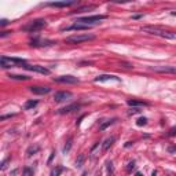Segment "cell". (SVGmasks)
Returning <instances> with one entry per match:
<instances>
[{
    "label": "cell",
    "instance_id": "cell-1",
    "mask_svg": "<svg viewBox=\"0 0 176 176\" xmlns=\"http://www.w3.org/2000/svg\"><path fill=\"white\" fill-rule=\"evenodd\" d=\"M142 32L149 33V35H154V36H160L162 39H169V40H175L176 39V33L169 30H165L160 26H143Z\"/></svg>",
    "mask_w": 176,
    "mask_h": 176
},
{
    "label": "cell",
    "instance_id": "cell-2",
    "mask_svg": "<svg viewBox=\"0 0 176 176\" xmlns=\"http://www.w3.org/2000/svg\"><path fill=\"white\" fill-rule=\"evenodd\" d=\"M47 26V21L46 19H35V21L29 22L28 25H24L22 26V30L24 32H29V33H33V32H39L42 30L43 28Z\"/></svg>",
    "mask_w": 176,
    "mask_h": 176
},
{
    "label": "cell",
    "instance_id": "cell-3",
    "mask_svg": "<svg viewBox=\"0 0 176 176\" xmlns=\"http://www.w3.org/2000/svg\"><path fill=\"white\" fill-rule=\"evenodd\" d=\"M95 36L94 35H88V33H77V35H73V36L66 37V43H70V44H78V43H84V42H89V40H94Z\"/></svg>",
    "mask_w": 176,
    "mask_h": 176
},
{
    "label": "cell",
    "instance_id": "cell-4",
    "mask_svg": "<svg viewBox=\"0 0 176 176\" xmlns=\"http://www.w3.org/2000/svg\"><path fill=\"white\" fill-rule=\"evenodd\" d=\"M106 18H107L106 15H89V17H83V18H77V21L76 22L91 26L92 24H98V22L103 21V19H106Z\"/></svg>",
    "mask_w": 176,
    "mask_h": 176
},
{
    "label": "cell",
    "instance_id": "cell-5",
    "mask_svg": "<svg viewBox=\"0 0 176 176\" xmlns=\"http://www.w3.org/2000/svg\"><path fill=\"white\" fill-rule=\"evenodd\" d=\"M24 69L30 70V72L40 73V74H46V76H48V74L51 73V72H50V69H47V67H44V66H40V65H25Z\"/></svg>",
    "mask_w": 176,
    "mask_h": 176
},
{
    "label": "cell",
    "instance_id": "cell-6",
    "mask_svg": "<svg viewBox=\"0 0 176 176\" xmlns=\"http://www.w3.org/2000/svg\"><path fill=\"white\" fill-rule=\"evenodd\" d=\"M52 44H55V42L52 40H47V39H39V37H35L30 40V46L33 47H50Z\"/></svg>",
    "mask_w": 176,
    "mask_h": 176
},
{
    "label": "cell",
    "instance_id": "cell-7",
    "mask_svg": "<svg viewBox=\"0 0 176 176\" xmlns=\"http://www.w3.org/2000/svg\"><path fill=\"white\" fill-rule=\"evenodd\" d=\"M54 81L62 84H77L80 80L74 76H59V77H54Z\"/></svg>",
    "mask_w": 176,
    "mask_h": 176
},
{
    "label": "cell",
    "instance_id": "cell-8",
    "mask_svg": "<svg viewBox=\"0 0 176 176\" xmlns=\"http://www.w3.org/2000/svg\"><path fill=\"white\" fill-rule=\"evenodd\" d=\"M151 69H153L154 72H157V73L176 74V66H169V65H165V66H153Z\"/></svg>",
    "mask_w": 176,
    "mask_h": 176
},
{
    "label": "cell",
    "instance_id": "cell-9",
    "mask_svg": "<svg viewBox=\"0 0 176 176\" xmlns=\"http://www.w3.org/2000/svg\"><path fill=\"white\" fill-rule=\"evenodd\" d=\"M94 81L95 83H103V81H117V83H120L121 78L117 77V76H113V74H100L98 77H95Z\"/></svg>",
    "mask_w": 176,
    "mask_h": 176
},
{
    "label": "cell",
    "instance_id": "cell-10",
    "mask_svg": "<svg viewBox=\"0 0 176 176\" xmlns=\"http://www.w3.org/2000/svg\"><path fill=\"white\" fill-rule=\"evenodd\" d=\"M70 98H72V92H69V91H59V92H55V95H54L55 102H65L66 99Z\"/></svg>",
    "mask_w": 176,
    "mask_h": 176
},
{
    "label": "cell",
    "instance_id": "cell-11",
    "mask_svg": "<svg viewBox=\"0 0 176 176\" xmlns=\"http://www.w3.org/2000/svg\"><path fill=\"white\" fill-rule=\"evenodd\" d=\"M30 89L32 94H35V95H46L51 91V88L50 87H42V85H33V87L29 88Z\"/></svg>",
    "mask_w": 176,
    "mask_h": 176
},
{
    "label": "cell",
    "instance_id": "cell-12",
    "mask_svg": "<svg viewBox=\"0 0 176 176\" xmlns=\"http://www.w3.org/2000/svg\"><path fill=\"white\" fill-rule=\"evenodd\" d=\"M80 109V105L78 103H72L69 105V106H65V107H62V109L57 110L58 114H67V113H72V112H74V110H78Z\"/></svg>",
    "mask_w": 176,
    "mask_h": 176
},
{
    "label": "cell",
    "instance_id": "cell-13",
    "mask_svg": "<svg viewBox=\"0 0 176 176\" xmlns=\"http://www.w3.org/2000/svg\"><path fill=\"white\" fill-rule=\"evenodd\" d=\"M91 26L88 25H84V24H78V22H76V24H73V25L67 26V28H63L62 30H88Z\"/></svg>",
    "mask_w": 176,
    "mask_h": 176
},
{
    "label": "cell",
    "instance_id": "cell-14",
    "mask_svg": "<svg viewBox=\"0 0 176 176\" xmlns=\"http://www.w3.org/2000/svg\"><path fill=\"white\" fill-rule=\"evenodd\" d=\"M77 4V1H52V3H47V6L50 7H69V6Z\"/></svg>",
    "mask_w": 176,
    "mask_h": 176
},
{
    "label": "cell",
    "instance_id": "cell-15",
    "mask_svg": "<svg viewBox=\"0 0 176 176\" xmlns=\"http://www.w3.org/2000/svg\"><path fill=\"white\" fill-rule=\"evenodd\" d=\"M0 66L3 67V69H8V67H12L15 66L14 63H12V61H11V58H7V57H0Z\"/></svg>",
    "mask_w": 176,
    "mask_h": 176
},
{
    "label": "cell",
    "instance_id": "cell-16",
    "mask_svg": "<svg viewBox=\"0 0 176 176\" xmlns=\"http://www.w3.org/2000/svg\"><path fill=\"white\" fill-rule=\"evenodd\" d=\"M114 142H116V138H114V136H112V138H107V139L103 142V145H102V150H103V151H107L110 147L113 146Z\"/></svg>",
    "mask_w": 176,
    "mask_h": 176
},
{
    "label": "cell",
    "instance_id": "cell-17",
    "mask_svg": "<svg viewBox=\"0 0 176 176\" xmlns=\"http://www.w3.org/2000/svg\"><path fill=\"white\" fill-rule=\"evenodd\" d=\"M39 150H40V146H37V145L29 146V147H28V150H26V157H32L33 154H36Z\"/></svg>",
    "mask_w": 176,
    "mask_h": 176
},
{
    "label": "cell",
    "instance_id": "cell-18",
    "mask_svg": "<svg viewBox=\"0 0 176 176\" xmlns=\"http://www.w3.org/2000/svg\"><path fill=\"white\" fill-rule=\"evenodd\" d=\"M127 103L130 106H138V107H143V106H149V103L146 102H142V100H135V99H130Z\"/></svg>",
    "mask_w": 176,
    "mask_h": 176
},
{
    "label": "cell",
    "instance_id": "cell-19",
    "mask_svg": "<svg viewBox=\"0 0 176 176\" xmlns=\"http://www.w3.org/2000/svg\"><path fill=\"white\" fill-rule=\"evenodd\" d=\"M116 120H117V118H110V120H106L105 123H102V124L99 125V130H100V131H105V130H106V128H107V127H109V125L114 124V121H116Z\"/></svg>",
    "mask_w": 176,
    "mask_h": 176
},
{
    "label": "cell",
    "instance_id": "cell-20",
    "mask_svg": "<svg viewBox=\"0 0 176 176\" xmlns=\"http://www.w3.org/2000/svg\"><path fill=\"white\" fill-rule=\"evenodd\" d=\"M62 172H63V166L58 165V166H55V168L51 171L50 176H61V173H62Z\"/></svg>",
    "mask_w": 176,
    "mask_h": 176
},
{
    "label": "cell",
    "instance_id": "cell-21",
    "mask_svg": "<svg viewBox=\"0 0 176 176\" xmlns=\"http://www.w3.org/2000/svg\"><path fill=\"white\" fill-rule=\"evenodd\" d=\"M8 77L12 78V80H29V76H25V74H8Z\"/></svg>",
    "mask_w": 176,
    "mask_h": 176
},
{
    "label": "cell",
    "instance_id": "cell-22",
    "mask_svg": "<svg viewBox=\"0 0 176 176\" xmlns=\"http://www.w3.org/2000/svg\"><path fill=\"white\" fill-rule=\"evenodd\" d=\"M36 106H37V100H28L25 103V106H24V109L30 110V109H33V107H36Z\"/></svg>",
    "mask_w": 176,
    "mask_h": 176
},
{
    "label": "cell",
    "instance_id": "cell-23",
    "mask_svg": "<svg viewBox=\"0 0 176 176\" xmlns=\"http://www.w3.org/2000/svg\"><path fill=\"white\" fill-rule=\"evenodd\" d=\"M84 161H85V154H80V155H78V158L76 160V166H77V168L83 166Z\"/></svg>",
    "mask_w": 176,
    "mask_h": 176
},
{
    "label": "cell",
    "instance_id": "cell-24",
    "mask_svg": "<svg viewBox=\"0 0 176 176\" xmlns=\"http://www.w3.org/2000/svg\"><path fill=\"white\" fill-rule=\"evenodd\" d=\"M22 176H35V172H33L32 168L25 166V168H24V171H22Z\"/></svg>",
    "mask_w": 176,
    "mask_h": 176
},
{
    "label": "cell",
    "instance_id": "cell-25",
    "mask_svg": "<svg viewBox=\"0 0 176 176\" xmlns=\"http://www.w3.org/2000/svg\"><path fill=\"white\" fill-rule=\"evenodd\" d=\"M72 143H73V139L72 138H69L66 142V145H65V147H63V153H67V151L72 149Z\"/></svg>",
    "mask_w": 176,
    "mask_h": 176
},
{
    "label": "cell",
    "instance_id": "cell-26",
    "mask_svg": "<svg viewBox=\"0 0 176 176\" xmlns=\"http://www.w3.org/2000/svg\"><path fill=\"white\" fill-rule=\"evenodd\" d=\"M106 168H107V172H109V175L113 176V175H114V166H113V162H112V161H109V162L106 164Z\"/></svg>",
    "mask_w": 176,
    "mask_h": 176
},
{
    "label": "cell",
    "instance_id": "cell-27",
    "mask_svg": "<svg viewBox=\"0 0 176 176\" xmlns=\"http://www.w3.org/2000/svg\"><path fill=\"white\" fill-rule=\"evenodd\" d=\"M147 124V118L146 117H140V118H138V121H136V125L138 127H143V125Z\"/></svg>",
    "mask_w": 176,
    "mask_h": 176
},
{
    "label": "cell",
    "instance_id": "cell-28",
    "mask_svg": "<svg viewBox=\"0 0 176 176\" xmlns=\"http://www.w3.org/2000/svg\"><path fill=\"white\" fill-rule=\"evenodd\" d=\"M10 160H11V158L8 157V158H6V160L1 162V166H0V168H1V171H4L6 168H7V164H8V161H10Z\"/></svg>",
    "mask_w": 176,
    "mask_h": 176
},
{
    "label": "cell",
    "instance_id": "cell-29",
    "mask_svg": "<svg viewBox=\"0 0 176 176\" xmlns=\"http://www.w3.org/2000/svg\"><path fill=\"white\" fill-rule=\"evenodd\" d=\"M168 153H176V145H172V146H169L168 147Z\"/></svg>",
    "mask_w": 176,
    "mask_h": 176
},
{
    "label": "cell",
    "instance_id": "cell-30",
    "mask_svg": "<svg viewBox=\"0 0 176 176\" xmlns=\"http://www.w3.org/2000/svg\"><path fill=\"white\" fill-rule=\"evenodd\" d=\"M14 116H15V114H4V116H1V117H0V120L3 121V120H6V118H10V117H14Z\"/></svg>",
    "mask_w": 176,
    "mask_h": 176
},
{
    "label": "cell",
    "instance_id": "cell-31",
    "mask_svg": "<svg viewBox=\"0 0 176 176\" xmlns=\"http://www.w3.org/2000/svg\"><path fill=\"white\" fill-rule=\"evenodd\" d=\"M134 168H135V162L132 161V162H130V164H128V166H127V171H131V169H134Z\"/></svg>",
    "mask_w": 176,
    "mask_h": 176
},
{
    "label": "cell",
    "instance_id": "cell-32",
    "mask_svg": "<svg viewBox=\"0 0 176 176\" xmlns=\"http://www.w3.org/2000/svg\"><path fill=\"white\" fill-rule=\"evenodd\" d=\"M10 33H11V32H1V33H0V37H6V36H8Z\"/></svg>",
    "mask_w": 176,
    "mask_h": 176
},
{
    "label": "cell",
    "instance_id": "cell-33",
    "mask_svg": "<svg viewBox=\"0 0 176 176\" xmlns=\"http://www.w3.org/2000/svg\"><path fill=\"white\" fill-rule=\"evenodd\" d=\"M168 135H169V136H173V135H176V128H172V130L169 131V134H168Z\"/></svg>",
    "mask_w": 176,
    "mask_h": 176
},
{
    "label": "cell",
    "instance_id": "cell-34",
    "mask_svg": "<svg viewBox=\"0 0 176 176\" xmlns=\"http://www.w3.org/2000/svg\"><path fill=\"white\" fill-rule=\"evenodd\" d=\"M7 24H8V21H7V19H1V21H0V26H6Z\"/></svg>",
    "mask_w": 176,
    "mask_h": 176
},
{
    "label": "cell",
    "instance_id": "cell-35",
    "mask_svg": "<svg viewBox=\"0 0 176 176\" xmlns=\"http://www.w3.org/2000/svg\"><path fill=\"white\" fill-rule=\"evenodd\" d=\"M54 155H55V150H52L51 155H50V158H48V162H51V161H52V158H54Z\"/></svg>",
    "mask_w": 176,
    "mask_h": 176
},
{
    "label": "cell",
    "instance_id": "cell-36",
    "mask_svg": "<svg viewBox=\"0 0 176 176\" xmlns=\"http://www.w3.org/2000/svg\"><path fill=\"white\" fill-rule=\"evenodd\" d=\"M138 112H139V110H138V109H134V110H131L130 113H131V114H135V113H138Z\"/></svg>",
    "mask_w": 176,
    "mask_h": 176
},
{
    "label": "cell",
    "instance_id": "cell-37",
    "mask_svg": "<svg viewBox=\"0 0 176 176\" xmlns=\"http://www.w3.org/2000/svg\"><path fill=\"white\" fill-rule=\"evenodd\" d=\"M81 176H88V172H87V171L83 172V175H81Z\"/></svg>",
    "mask_w": 176,
    "mask_h": 176
},
{
    "label": "cell",
    "instance_id": "cell-38",
    "mask_svg": "<svg viewBox=\"0 0 176 176\" xmlns=\"http://www.w3.org/2000/svg\"><path fill=\"white\" fill-rule=\"evenodd\" d=\"M171 14H172V15H173V17H176V11H172Z\"/></svg>",
    "mask_w": 176,
    "mask_h": 176
},
{
    "label": "cell",
    "instance_id": "cell-39",
    "mask_svg": "<svg viewBox=\"0 0 176 176\" xmlns=\"http://www.w3.org/2000/svg\"><path fill=\"white\" fill-rule=\"evenodd\" d=\"M136 176H142V173H140V172H138V173H136Z\"/></svg>",
    "mask_w": 176,
    "mask_h": 176
}]
</instances>
